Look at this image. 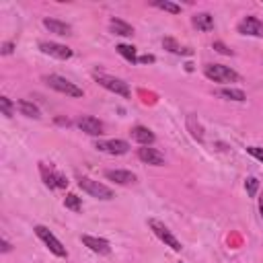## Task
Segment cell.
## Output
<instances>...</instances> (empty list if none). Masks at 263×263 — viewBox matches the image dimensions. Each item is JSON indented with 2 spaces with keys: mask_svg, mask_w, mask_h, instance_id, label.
<instances>
[{
  "mask_svg": "<svg viewBox=\"0 0 263 263\" xmlns=\"http://www.w3.org/2000/svg\"><path fill=\"white\" fill-rule=\"evenodd\" d=\"M203 74L214 82H238L240 80V76L224 64H205Z\"/></svg>",
  "mask_w": 263,
  "mask_h": 263,
  "instance_id": "cell-1",
  "label": "cell"
},
{
  "mask_svg": "<svg viewBox=\"0 0 263 263\" xmlns=\"http://www.w3.org/2000/svg\"><path fill=\"white\" fill-rule=\"evenodd\" d=\"M43 80H45V84H47L49 88H53V90H58V92H64V95H68V97H82V88H78L74 82L66 80L64 76L47 74V76H43Z\"/></svg>",
  "mask_w": 263,
  "mask_h": 263,
  "instance_id": "cell-2",
  "label": "cell"
},
{
  "mask_svg": "<svg viewBox=\"0 0 263 263\" xmlns=\"http://www.w3.org/2000/svg\"><path fill=\"white\" fill-rule=\"evenodd\" d=\"M92 76H95V80H97L103 88H107V90H111V92H115V95H121V97H129V86H127L123 80H119V78H115V76H109V74H103V72H95Z\"/></svg>",
  "mask_w": 263,
  "mask_h": 263,
  "instance_id": "cell-3",
  "label": "cell"
},
{
  "mask_svg": "<svg viewBox=\"0 0 263 263\" xmlns=\"http://www.w3.org/2000/svg\"><path fill=\"white\" fill-rule=\"evenodd\" d=\"M148 226H150V228H152V232H154V234H156V236H158L166 247H171L173 251H181V249H183V247H181V242L175 238V234H173V232H171V230H168L160 220L150 218V220H148Z\"/></svg>",
  "mask_w": 263,
  "mask_h": 263,
  "instance_id": "cell-4",
  "label": "cell"
},
{
  "mask_svg": "<svg viewBox=\"0 0 263 263\" xmlns=\"http://www.w3.org/2000/svg\"><path fill=\"white\" fill-rule=\"evenodd\" d=\"M78 185H80L82 191H86V193L92 195V197H99V199H111V197H113V191H111L107 185H103V183H99V181H92V179H88V177H80V179H78Z\"/></svg>",
  "mask_w": 263,
  "mask_h": 263,
  "instance_id": "cell-5",
  "label": "cell"
},
{
  "mask_svg": "<svg viewBox=\"0 0 263 263\" xmlns=\"http://www.w3.org/2000/svg\"><path fill=\"white\" fill-rule=\"evenodd\" d=\"M35 234L47 245V249H49L55 257H66V255H68V253H66V247H64V245L49 232V228H45V226L39 224V226H35Z\"/></svg>",
  "mask_w": 263,
  "mask_h": 263,
  "instance_id": "cell-6",
  "label": "cell"
},
{
  "mask_svg": "<svg viewBox=\"0 0 263 263\" xmlns=\"http://www.w3.org/2000/svg\"><path fill=\"white\" fill-rule=\"evenodd\" d=\"M39 173H41L43 183H45L49 189H53V187H66V185H68V179H66L60 171H55L53 166H47V164L39 162Z\"/></svg>",
  "mask_w": 263,
  "mask_h": 263,
  "instance_id": "cell-7",
  "label": "cell"
},
{
  "mask_svg": "<svg viewBox=\"0 0 263 263\" xmlns=\"http://www.w3.org/2000/svg\"><path fill=\"white\" fill-rule=\"evenodd\" d=\"M97 150L105 152V154H113V156H121L129 150V144L125 140H101L95 144Z\"/></svg>",
  "mask_w": 263,
  "mask_h": 263,
  "instance_id": "cell-8",
  "label": "cell"
},
{
  "mask_svg": "<svg viewBox=\"0 0 263 263\" xmlns=\"http://www.w3.org/2000/svg\"><path fill=\"white\" fill-rule=\"evenodd\" d=\"M39 49H41L43 53H47V55L58 58V60H68V58H72V49H70V47H66V45H62V43L41 41V43H39Z\"/></svg>",
  "mask_w": 263,
  "mask_h": 263,
  "instance_id": "cell-9",
  "label": "cell"
},
{
  "mask_svg": "<svg viewBox=\"0 0 263 263\" xmlns=\"http://www.w3.org/2000/svg\"><path fill=\"white\" fill-rule=\"evenodd\" d=\"M238 33L251 35V37H263V23L257 16H245L238 23Z\"/></svg>",
  "mask_w": 263,
  "mask_h": 263,
  "instance_id": "cell-10",
  "label": "cell"
},
{
  "mask_svg": "<svg viewBox=\"0 0 263 263\" xmlns=\"http://www.w3.org/2000/svg\"><path fill=\"white\" fill-rule=\"evenodd\" d=\"M78 127H80L84 134H88V136H101V134H105V132H103V129H105L103 121H99V119L92 117V115H82V117L78 119Z\"/></svg>",
  "mask_w": 263,
  "mask_h": 263,
  "instance_id": "cell-11",
  "label": "cell"
},
{
  "mask_svg": "<svg viewBox=\"0 0 263 263\" xmlns=\"http://www.w3.org/2000/svg\"><path fill=\"white\" fill-rule=\"evenodd\" d=\"M138 158L146 164H152V166H162L164 164V156L156 150V148H150V146H144L138 150Z\"/></svg>",
  "mask_w": 263,
  "mask_h": 263,
  "instance_id": "cell-12",
  "label": "cell"
},
{
  "mask_svg": "<svg viewBox=\"0 0 263 263\" xmlns=\"http://www.w3.org/2000/svg\"><path fill=\"white\" fill-rule=\"evenodd\" d=\"M92 253H99V255H109L111 253V247H109V242L105 240V238H97V236H90V234H82V238H80Z\"/></svg>",
  "mask_w": 263,
  "mask_h": 263,
  "instance_id": "cell-13",
  "label": "cell"
},
{
  "mask_svg": "<svg viewBox=\"0 0 263 263\" xmlns=\"http://www.w3.org/2000/svg\"><path fill=\"white\" fill-rule=\"evenodd\" d=\"M105 177L109 181H115L117 185H129L136 181V175L129 173V171H121V168H115V171H105Z\"/></svg>",
  "mask_w": 263,
  "mask_h": 263,
  "instance_id": "cell-14",
  "label": "cell"
},
{
  "mask_svg": "<svg viewBox=\"0 0 263 263\" xmlns=\"http://www.w3.org/2000/svg\"><path fill=\"white\" fill-rule=\"evenodd\" d=\"M43 27L55 35H72V27L64 21H58V18H43Z\"/></svg>",
  "mask_w": 263,
  "mask_h": 263,
  "instance_id": "cell-15",
  "label": "cell"
},
{
  "mask_svg": "<svg viewBox=\"0 0 263 263\" xmlns=\"http://www.w3.org/2000/svg\"><path fill=\"white\" fill-rule=\"evenodd\" d=\"M132 138H134L136 142H140L142 146H150V144L154 142V134H152L148 127H144V125H136V127L132 129Z\"/></svg>",
  "mask_w": 263,
  "mask_h": 263,
  "instance_id": "cell-16",
  "label": "cell"
},
{
  "mask_svg": "<svg viewBox=\"0 0 263 263\" xmlns=\"http://www.w3.org/2000/svg\"><path fill=\"white\" fill-rule=\"evenodd\" d=\"M193 27L199 29V31H212L214 29V16L210 12H197L193 16Z\"/></svg>",
  "mask_w": 263,
  "mask_h": 263,
  "instance_id": "cell-17",
  "label": "cell"
},
{
  "mask_svg": "<svg viewBox=\"0 0 263 263\" xmlns=\"http://www.w3.org/2000/svg\"><path fill=\"white\" fill-rule=\"evenodd\" d=\"M109 29H111L115 35H121V37H132V35H134V27L127 25L125 21H121V18H111V21H109Z\"/></svg>",
  "mask_w": 263,
  "mask_h": 263,
  "instance_id": "cell-18",
  "label": "cell"
},
{
  "mask_svg": "<svg viewBox=\"0 0 263 263\" xmlns=\"http://www.w3.org/2000/svg\"><path fill=\"white\" fill-rule=\"evenodd\" d=\"M16 109H18L23 115H27V117H33V119H39V117H41V113H39L37 105H33V103H31V101H27V99L16 101Z\"/></svg>",
  "mask_w": 263,
  "mask_h": 263,
  "instance_id": "cell-19",
  "label": "cell"
},
{
  "mask_svg": "<svg viewBox=\"0 0 263 263\" xmlns=\"http://www.w3.org/2000/svg\"><path fill=\"white\" fill-rule=\"evenodd\" d=\"M162 45H164L168 51H173V53H183V55H191V53H193L189 47H181V45H179L175 39H171V37L162 39Z\"/></svg>",
  "mask_w": 263,
  "mask_h": 263,
  "instance_id": "cell-20",
  "label": "cell"
},
{
  "mask_svg": "<svg viewBox=\"0 0 263 263\" xmlns=\"http://www.w3.org/2000/svg\"><path fill=\"white\" fill-rule=\"evenodd\" d=\"M115 49H117V53H119V55H123L127 62H132V64H136V62H138V55H136V47H134V45L119 43Z\"/></svg>",
  "mask_w": 263,
  "mask_h": 263,
  "instance_id": "cell-21",
  "label": "cell"
},
{
  "mask_svg": "<svg viewBox=\"0 0 263 263\" xmlns=\"http://www.w3.org/2000/svg\"><path fill=\"white\" fill-rule=\"evenodd\" d=\"M152 6H156V8H160V10H166V12H171V14H179V12H181V6L175 4V2H168V0H154Z\"/></svg>",
  "mask_w": 263,
  "mask_h": 263,
  "instance_id": "cell-22",
  "label": "cell"
},
{
  "mask_svg": "<svg viewBox=\"0 0 263 263\" xmlns=\"http://www.w3.org/2000/svg\"><path fill=\"white\" fill-rule=\"evenodd\" d=\"M218 95L224 99H230V101H245L247 99L240 88H222V90H218Z\"/></svg>",
  "mask_w": 263,
  "mask_h": 263,
  "instance_id": "cell-23",
  "label": "cell"
},
{
  "mask_svg": "<svg viewBox=\"0 0 263 263\" xmlns=\"http://www.w3.org/2000/svg\"><path fill=\"white\" fill-rule=\"evenodd\" d=\"M187 127L191 129V136H193L195 140H203V127L195 121V117H193V115H189V117H187Z\"/></svg>",
  "mask_w": 263,
  "mask_h": 263,
  "instance_id": "cell-24",
  "label": "cell"
},
{
  "mask_svg": "<svg viewBox=\"0 0 263 263\" xmlns=\"http://www.w3.org/2000/svg\"><path fill=\"white\" fill-rule=\"evenodd\" d=\"M64 205H66L68 210H72V212H80V210H82L80 197H78V195H74V193H68V195L64 197Z\"/></svg>",
  "mask_w": 263,
  "mask_h": 263,
  "instance_id": "cell-25",
  "label": "cell"
},
{
  "mask_svg": "<svg viewBox=\"0 0 263 263\" xmlns=\"http://www.w3.org/2000/svg\"><path fill=\"white\" fill-rule=\"evenodd\" d=\"M245 189H247V193H249L251 197H255V195H257V189H259V181H257L255 177H249V179L245 181Z\"/></svg>",
  "mask_w": 263,
  "mask_h": 263,
  "instance_id": "cell-26",
  "label": "cell"
},
{
  "mask_svg": "<svg viewBox=\"0 0 263 263\" xmlns=\"http://www.w3.org/2000/svg\"><path fill=\"white\" fill-rule=\"evenodd\" d=\"M0 109H2V113H4L6 117H12V103H10V99L0 97Z\"/></svg>",
  "mask_w": 263,
  "mask_h": 263,
  "instance_id": "cell-27",
  "label": "cell"
},
{
  "mask_svg": "<svg viewBox=\"0 0 263 263\" xmlns=\"http://www.w3.org/2000/svg\"><path fill=\"white\" fill-rule=\"evenodd\" d=\"M247 152H249L251 156H255L257 160H261V162H263V148H259V146H249V148H247Z\"/></svg>",
  "mask_w": 263,
  "mask_h": 263,
  "instance_id": "cell-28",
  "label": "cell"
},
{
  "mask_svg": "<svg viewBox=\"0 0 263 263\" xmlns=\"http://www.w3.org/2000/svg\"><path fill=\"white\" fill-rule=\"evenodd\" d=\"M214 49H218V51H220V53H224V55H230V53H232V49H228L222 41H214Z\"/></svg>",
  "mask_w": 263,
  "mask_h": 263,
  "instance_id": "cell-29",
  "label": "cell"
},
{
  "mask_svg": "<svg viewBox=\"0 0 263 263\" xmlns=\"http://www.w3.org/2000/svg\"><path fill=\"white\" fill-rule=\"evenodd\" d=\"M12 47H14V43H12V41H6V43L2 45V53H4V55L12 53Z\"/></svg>",
  "mask_w": 263,
  "mask_h": 263,
  "instance_id": "cell-30",
  "label": "cell"
},
{
  "mask_svg": "<svg viewBox=\"0 0 263 263\" xmlns=\"http://www.w3.org/2000/svg\"><path fill=\"white\" fill-rule=\"evenodd\" d=\"M138 62L140 64H150V62H154V55H140Z\"/></svg>",
  "mask_w": 263,
  "mask_h": 263,
  "instance_id": "cell-31",
  "label": "cell"
},
{
  "mask_svg": "<svg viewBox=\"0 0 263 263\" xmlns=\"http://www.w3.org/2000/svg\"><path fill=\"white\" fill-rule=\"evenodd\" d=\"M10 251V242L8 240H2V253H8Z\"/></svg>",
  "mask_w": 263,
  "mask_h": 263,
  "instance_id": "cell-32",
  "label": "cell"
},
{
  "mask_svg": "<svg viewBox=\"0 0 263 263\" xmlns=\"http://www.w3.org/2000/svg\"><path fill=\"white\" fill-rule=\"evenodd\" d=\"M259 212H261V216H263V193H261V197H259Z\"/></svg>",
  "mask_w": 263,
  "mask_h": 263,
  "instance_id": "cell-33",
  "label": "cell"
}]
</instances>
